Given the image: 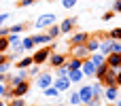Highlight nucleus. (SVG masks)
Here are the masks:
<instances>
[{
    "instance_id": "nucleus-1",
    "label": "nucleus",
    "mask_w": 121,
    "mask_h": 106,
    "mask_svg": "<svg viewBox=\"0 0 121 106\" xmlns=\"http://www.w3.org/2000/svg\"><path fill=\"white\" fill-rule=\"evenodd\" d=\"M55 51V42L51 40L49 45H43V47H38V49H34V53H32V59H34V64H38V66H43V64H47L49 62V55Z\"/></svg>"
},
{
    "instance_id": "nucleus-2",
    "label": "nucleus",
    "mask_w": 121,
    "mask_h": 106,
    "mask_svg": "<svg viewBox=\"0 0 121 106\" xmlns=\"http://www.w3.org/2000/svg\"><path fill=\"white\" fill-rule=\"evenodd\" d=\"M57 21V17H55V13H43L38 19H36V30L38 32H45L51 23H55Z\"/></svg>"
},
{
    "instance_id": "nucleus-3",
    "label": "nucleus",
    "mask_w": 121,
    "mask_h": 106,
    "mask_svg": "<svg viewBox=\"0 0 121 106\" xmlns=\"http://www.w3.org/2000/svg\"><path fill=\"white\" fill-rule=\"evenodd\" d=\"M68 55L70 57H79V59H87L89 57V51L85 45H70L68 47Z\"/></svg>"
},
{
    "instance_id": "nucleus-4",
    "label": "nucleus",
    "mask_w": 121,
    "mask_h": 106,
    "mask_svg": "<svg viewBox=\"0 0 121 106\" xmlns=\"http://www.w3.org/2000/svg\"><path fill=\"white\" fill-rule=\"evenodd\" d=\"M26 79H30V76H28V68H17V74L9 76V79H6V85H9V87H15V85H19V83L26 81Z\"/></svg>"
},
{
    "instance_id": "nucleus-5",
    "label": "nucleus",
    "mask_w": 121,
    "mask_h": 106,
    "mask_svg": "<svg viewBox=\"0 0 121 106\" xmlns=\"http://www.w3.org/2000/svg\"><path fill=\"white\" fill-rule=\"evenodd\" d=\"M87 38H89V34H87V32L74 30V32H70V38H68V47H70V45H85V42H87Z\"/></svg>"
},
{
    "instance_id": "nucleus-6",
    "label": "nucleus",
    "mask_w": 121,
    "mask_h": 106,
    "mask_svg": "<svg viewBox=\"0 0 121 106\" xmlns=\"http://www.w3.org/2000/svg\"><path fill=\"white\" fill-rule=\"evenodd\" d=\"M49 85H53V72H40V74L36 76V87L43 91V89L49 87Z\"/></svg>"
},
{
    "instance_id": "nucleus-7",
    "label": "nucleus",
    "mask_w": 121,
    "mask_h": 106,
    "mask_svg": "<svg viewBox=\"0 0 121 106\" xmlns=\"http://www.w3.org/2000/svg\"><path fill=\"white\" fill-rule=\"evenodd\" d=\"M74 28H77V19L74 17H66V19L60 21V32L62 34H70V32H74Z\"/></svg>"
},
{
    "instance_id": "nucleus-8",
    "label": "nucleus",
    "mask_w": 121,
    "mask_h": 106,
    "mask_svg": "<svg viewBox=\"0 0 121 106\" xmlns=\"http://www.w3.org/2000/svg\"><path fill=\"white\" fill-rule=\"evenodd\" d=\"M100 42H102V36H100V34H89V38H87L85 47H87V51H89V53H96V51L100 49Z\"/></svg>"
},
{
    "instance_id": "nucleus-9",
    "label": "nucleus",
    "mask_w": 121,
    "mask_h": 106,
    "mask_svg": "<svg viewBox=\"0 0 121 106\" xmlns=\"http://www.w3.org/2000/svg\"><path fill=\"white\" fill-rule=\"evenodd\" d=\"M66 59H68V55L66 53H57V51H53L51 55H49V66L51 68H57V66H62V64H66Z\"/></svg>"
},
{
    "instance_id": "nucleus-10",
    "label": "nucleus",
    "mask_w": 121,
    "mask_h": 106,
    "mask_svg": "<svg viewBox=\"0 0 121 106\" xmlns=\"http://www.w3.org/2000/svg\"><path fill=\"white\" fill-rule=\"evenodd\" d=\"M104 87H111V85H117V68H106V74H104V79L100 81Z\"/></svg>"
},
{
    "instance_id": "nucleus-11",
    "label": "nucleus",
    "mask_w": 121,
    "mask_h": 106,
    "mask_svg": "<svg viewBox=\"0 0 121 106\" xmlns=\"http://www.w3.org/2000/svg\"><path fill=\"white\" fill-rule=\"evenodd\" d=\"M79 96H81V102H83V106L89 104V102H91V98H94L91 85H85V83H81V87H79Z\"/></svg>"
},
{
    "instance_id": "nucleus-12",
    "label": "nucleus",
    "mask_w": 121,
    "mask_h": 106,
    "mask_svg": "<svg viewBox=\"0 0 121 106\" xmlns=\"http://www.w3.org/2000/svg\"><path fill=\"white\" fill-rule=\"evenodd\" d=\"M53 85L60 89V93H64V91H70V79L68 76H53Z\"/></svg>"
},
{
    "instance_id": "nucleus-13",
    "label": "nucleus",
    "mask_w": 121,
    "mask_h": 106,
    "mask_svg": "<svg viewBox=\"0 0 121 106\" xmlns=\"http://www.w3.org/2000/svg\"><path fill=\"white\" fill-rule=\"evenodd\" d=\"M119 98V87L117 85H111V87H104V93H102V100L106 102H115Z\"/></svg>"
},
{
    "instance_id": "nucleus-14",
    "label": "nucleus",
    "mask_w": 121,
    "mask_h": 106,
    "mask_svg": "<svg viewBox=\"0 0 121 106\" xmlns=\"http://www.w3.org/2000/svg\"><path fill=\"white\" fill-rule=\"evenodd\" d=\"M81 72L85 74V79H94V72H96V66H94V62L87 57V59H83V64H81Z\"/></svg>"
},
{
    "instance_id": "nucleus-15",
    "label": "nucleus",
    "mask_w": 121,
    "mask_h": 106,
    "mask_svg": "<svg viewBox=\"0 0 121 106\" xmlns=\"http://www.w3.org/2000/svg\"><path fill=\"white\" fill-rule=\"evenodd\" d=\"M32 38H34V45L36 47H43V45H49L53 38L47 34V32H36V34H32Z\"/></svg>"
},
{
    "instance_id": "nucleus-16",
    "label": "nucleus",
    "mask_w": 121,
    "mask_h": 106,
    "mask_svg": "<svg viewBox=\"0 0 121 106\" xmlns=\"http://www.w3.org/2000/svg\"><path fill=\"white\" fill-rule=\"evenodd\" d=\"M106 64L111 66V68H121V53H108L106 55Z\"/></svg>"
},
{
    "instance_id": "nucleus-17",
    "label": "nucleus",
    "mask_w": 121,
    "mask_h": 106,
    "mask_svg": "<svg viewBox=\"0 0 121 106\" xmlns=\"http://www.w3.org/2000/svg\"><path fill=\"white\" fill-rule=\"evenodd\" d=\"M68 79H70V83H72V85H79V83H83L85 74H83L81 70H68Z\"/></svg>"
},
{
    "instance_id": "nucleus-18",
    "label": "nucleus",
    "mask_w": 121,
    "mask_h": 106,
    "mask_svg": "<svg viewBox=\"0 0 121 106\" xmlns=\"http://www.w3.org/2000/svg\"><path fill=\"white\" fill-rule=\"evenodd\" d=\"M91 91H94V98H100L102 100V93H104V85L100 81H94L91 83Z\"/></svg>"
},
{
    "instance_id": "nucleus-19",
    "label": "nucleus",
    "mask_w": 121,
    "mask_h": 106,
    "mask_svg": "<svg viewBox=\"0 0 121 106\" xmlns=\"http://www.w3.org/2000/svg\"><path fill=\"white\" fill-rule=\"evenodd\" d=\"M43 96H45V98H60V89H57L55 85H49V87L43 89Z\"/></svg>"
},
{
    "instance_id": "nucleus-20",
    "label": "nucleus",
    "mask_w": 121,
    "mask_h": 106,
    "mask_svg": "<svg viewBox=\"0 0 121 106\" xmlns=\"http://www.w3.org/2000/svg\"><path fill=\"white\" fill-rule=\"evenodd\" d=\"M45 32H47V34H49V36H51L53 40H55L57 36H62V32H60V23H51V25H49V28L45 30Z\"/></svg>"
},
{
    "instance_id": "nucleus-21",
    "label": "nucleus",
    "mask_w": 121,
    "mask_h": 106,
    "mask_svg": "<svg viewBox=\"0 0 121 106\" xmlns=\"http://www.w3.org/2000/svg\"><path fill=\"white\" fill-rule=\"evenodd\" d=\"M21 47H23V51H34V49H36V45H34V38H32V36H26V38H21Z\"/></svg>"
},
{
    "instance_id": "nucleus-22",
    "label": "nucleus",
    "mask_w": 121,
    "mask_h": 106,
    "mask_svg": "<svg viewBox=\"0 0 121 106\" xmlns=\"http://www.w3.org/2000/svg\"><path fill=\"white\" fill-rule=\"evenodd\" d=\"M98 51H100L104 57L111 53V38H108V36H106V38H102V42H100V49H98Z\"/></svg>"
},
{
    "instance_id": "nucleus-23",
    "label": "nucleus",
    "mask_w": 121,
    "mask_h": 106,
    "mask_svg": "<svg viewBox=\"0 0 121 106\" xmlns=\"http://www.w3.org/2000/svg\"><path fill=\"white\" fill-rule=\"evenodd\" d=\"M32 64H34L32 55H23V57H19V62H17V68H30Z\"/></svg>"
},
{
    "instance_id": "nucleus-24",
    "label": "nucleus",
    "mask_w": 121,
    "mask_h": 106,
    "mask_svg": "<svg viewBox=\"0 0 121 106\" xmlns=\"http://www.w3.org/2000/svg\"><path fill=\"white\" fill-rule=\"evenodd\" d=\"M106 68H108V64L98 66V68H96V72H94V81H102V79H104V74H106Z\"/></svg>"
},
{
    "instance_id": "nucleus-25",
    "label": "nucleus",
    "mask_w": 121,
    "mask_h": 106,
    "mask_svg": "<svg viewBox=\"0 0 121 106\" xmlns=\"http://www.w3.org/2000/svg\"><path fill=\"white\" fill-rule=\"evenodd\" d=\"M6 106H28V104H26V98L15 96V98H9L6 100Z\"/></svg>"
},
{
    "instance_id": "nucleus-26",
    "label": "nucleus",
    "mask_w": 121,
    "mask_h": 106,
    "mask_svg": "<svg viewBox=\"0 0 121 106\" xmlns=\"http://www.w3.org/2000/svg\"><path fill=\"white\" fill-rule=\"evenodd\" d=\"M53 76H68V66H66V64H62V66L53 68Z\"/></svg>"
},
{
    "instance_id": "nucleus-27",
    "label": "nucleus",
    "mask_w": 121,
    "mask_h": 106,
    "mask_svg": "<svg viewBox=\"0 0 121 106\" xmlns=\"http://www.w3.org/2000/svg\"><path fill=\"white\" fill-rule=\"evenodd\" d=\"M68 104H81V106H83L79 91H70V96H68Z\"/></svg>"
},
{
    "instance_id": "nucleus-28",
    "label": "nucleus",
    "mask_w": 121,
    "mask_h": 106,
    "mask_svg": "<svg viewBox=\"0 0 121 106\" xmlns=\"http://www.w3.org/2000/svg\"><path fill=\"white\" fill-rule=\"evenodd\" d=\"M23 30H26V23H15V25L9 28V32H13V34H21Z\"/></svg>"
},
{
    "instance_id": "nucleus-29",
    "label": "nucleus",
    "mask_w": 121,
    "mask_h": 106,
    "mask_svg": "<svg viewBox=\"0 0 121 106\" xmlns=\"http://www.w3.org/2000/svg\"><path fill=\"white\" fill-rule=\"evenodd\" d=\"M38 74H40V66L38 64H32L28 68V76H38Z\"/></svg>"
},
{
    "instance_id": "nucleus-30",
    "label": "nucleus",
    "mask_w": 121,
    "mask_h": 106,
    "mask_svg": "<svg viewBox=\"0 0 121 106\" xmlns=\"http://www.w3.org/2000/svg\"><path fill=\"white\" fill-rule=\"evenodd\" d=\"M111 53H121V40H113L111 38Z\"/></svg>"
},
{
    "instance_id": "nucleus-31",
    "label": "nucleus",
    "mask_w": 121,
    "mask_h": 106,
    "mask_svg": "<svg viewBox=\"0 0 121 106\" xmlns=\"http://www.w3.org/2000/svg\"><path fill=\"white\" fill-rule=\"evenodd\" d=\"M108 38H113V40H121V28H113V30L108 32Z\"/></svg>"
},
{
    "instance_id": "nucleus-32",
    "label": "nucleus",
    "mask_w": 121,
    "mask_h": 106,
    "mask_svg": "<svg viewBox=\"0 0 121 106\" xmlns=\"http://www.w3.org/2000/svg\"><path fill=\"white\" fill-rule=\"evenodd\" d=\"M6 51H9V38L0 36V53H6Z\"/></svg>"
},
{
    "instance_id": "nucleus-33",
    "label": "nucleus",
    "mask_w": 121,
    "mask_h": 106,
    "mask_svg": "<svg viewBox=\"0 0 121 106\" xmlns=\"http://www.w3.org/2000/svg\"><path fill=\"white\" fill-rule=\"evenodd\" d=\"M11 70V59L9 62H0V74H9Z\"/></svg>"
},
{
    "instance_id": "nucleus-34",
    "label": "nucleus",
    "mask_w": 121,
    "mask_h": 106,
    "mask_svg": "<svg viewBox=\"0 0 121 106\" xmlns=\"http://www.w3.org/2000/svg\"><path fill=\"white\" fill-rule=\"evenodd\" d=\"M6 89H9V85H6L4 81H0V98H2V100H6Z\"/></svg>"
},
{
    "instance_id": "nucleus-35",
    "label": "nucleus",
    "mask_w": 121,
    "mask_h": 106,
    "mask_svg": "<svg viewBox=\"0 0 121 106\" xmlns=\"http://www.w3.org/2000/svg\"><path fill=\"white\" fill-rule=\"evenodd\" d=\"M77 2H79V0H62V6H64V8H72Z\"/></svg>"
},
{
    "instance_id": "nucleus-36",
    "label": "nucleus",
    "mask_w": 121,
    "mask_h": 106,
    "mask_svg": "<svg viewBox=\"0 0 121 106\" xmlns=\"http://www.w3.org/2000/svg\"><path fill=\"white\" fill-rule=\"evenodd\" d=\"M115 15H117L115 11H108V13H104V15H102V21H111V19H113Z\"/></svg>"
},
{
    "instance_id": "nucleus-37",
    "label": "nucleus",
    "mask_w": 121,
    "mask_h": 106,
    "mask_svg": "<svg viewBox=\"0 0 121 106\" xmlns=\"http://www.w3.org/2000/svg\"><path fill=\"white\" fill-rule=\"evenodd\" d=\"M113 11L115 13H121V0H115L113 2Z\"/></svg>"
},
{
    "instance_id": "nucleus-38",
    "label": "nucleus",
    "mask_w": 121,
    "mask_h": 106,
    "mask_svg": "<svg viewBox=\"0 0 121 106\" xmlns=\"http://www.w3.org/2000/svg\"><path fill=\"white\" fill-rule=\"evenodd\" d=\"M36 0H19V6H32Z\"/></svg>"
},
{
    "instance_id": "nucleus-39",
    "label": "nucleus",
    "mask_w": 121,
    "mask_h": 106,
    "mask_svg": "<svg viewBox=\"0 0 121 106\" xmlns=\"http://www.w3.org/2000/svg\"><path fill=\"white\" fill-rule=\"evenodd\" d=\"M0 36H9V28H4V25H0Z\"/></svg>"
},
{
    "instance_id": "nucleus-40",
    "label": "nucleus",
    "mask_w": 121,
    "mask_h": 106,
    "mask_svg": "<svg viewBox=\"0 0 121 106\" xmlns=\"http://www.w3.org/2000/svg\"><path fill=\"white\" fill-rule=\"evenodd\" d=\"M6 19H9V13H0V25H2Z\"/></svg>"
},
{
    "instance_id": "nucleus-41",
    "label": "nucleus",
    "mask_w": 121,
    "mask_h": 106,
    "mask_svg": "<svg viewBox=\"0 0 121 106\" xmlns=\"http://www.w3.org/2000/svg\"><path fill=\"white\" fill-rule=\"evenodd\" d=\"M117 87H121V68L117 70Z\"/></svg>"
},
{
    "instance_id": "nucleus-42",
    "label": "nucleus",
    "mask_w": 121,
    "mask_h": 106,
    "mask_svg": "<svg viewBox=\"0 0 121 106\" xmlns=\"http://www.w3.org/2000/svg\"><path fill=\"white\" fill-rule=\"evenodd\" d=\"M0 62H9V55L6 53H0Z\"/></svg>"
},
{
    "instance_id": "nucleus-43",
    "label": "nucleus",
    "mask_w": 121,
    "mask_h": 106,
    "mask_svg": "<svg viewBox=\"0 0 121 106\" xmlns=\"http://www.w3.org/2000/svg\"><path fill=\"white\" fill-rule=\"evenodd\" d=\"M113 104H115V106H121V98H117V100H115Z\"/></svg>"
},
{
    "instance_id": "nucleus-44",
    "label": "nucleus",
    "mask_w": 121,
    "mask_h": 106,
    "mask_svg": "<svg viewBox=\"0 0 121 106\" xmlns=\"http://www.w3.org/2000/svg\"><path fill=\"white\" fill-rule=\"evenodd\" d=\"M0 106H6V100H2V98H0Z\"/></svg>"
},
{
    "instance_id": "nucleus-45",
    "label": "nucleus",
    "mask_w": 121,
    "mask_h": 106,
    "mask_svg": "<svg viewBox=\"0 0 121 106\" xmlns=\"http://www.w3.org/2000/svg\"><path fill=\"white\" fill-rule=\"evenodd\" d=\"M55 106H66V104H64V102H57V104H55Z\"/></svg>"
},
{
    "instance_id": "nucleus-46",
    "label": "nucleus",
    "mask_w": 121,
    "mask_h": 106,
    "mask_svg": "<svg viewBox=\"0 0 121 106\" xmlns=\"http://www.w3.org/2000/svg\"><path fill=\"white\" fill-rule=\"evenodd\" d=\"M104 106H115V104H113V102H106V104H104Z\"/></svg>"
},
{
    "instance_id": "nucleus-47",
    "label": "nucleus",
    "mask_w": 121,
    "mask_h": 106,
    "mask_svg": "<svg viewBox=\"0 0 121 106\" xmlns=\"http://www.w3.org/2000/svg\"><path fill=\"white\" fill-rule=\"evenodd\" d=\"M68 106H81V104H68Z\"/></svg>"
},
{
    "instance_id": "nucleus-48",
    "label": "nucleus",
    "mask_w": 121,
    "mask_h": 106,
    "mask_svg": "<svg viewBox=\"0 0 121 106\" xmlns=\"http://www.w3.org/2000/svg\"><path fill=\"white\" fill-rule=\"evenodd\" d=\"M119 98H121V87H119Z\"/></svg>"
},
{
    "instance_id": "nucleus-49",
    "label": "nucleus",
    "mask_w": 121,
    "mask_h": 106,
    "mask_svg": "<svg viewBox=\"0 0 121 106\" xmlns=\"http://www.w3.org/2000/svg\"><path fill=\"white\" fill-rule=\"evenodd\" d=\"M34 106H38V104H34Z\"/></svg>"
},
{
    "instance_id": "nucleus-50",
    "label": "nucleus",
    "mask_w": 121,
    "mask_h": 106,
    "mask_svg": "<svg viewBox=\"0 0 121 106\" xmlns=\"http://www.w3.org/2000/svg\"><path fill=\"white\" fill-rule=\"evenodd\" d=\"M87 106H91V104H87Z\"/></svg>"
}]
</instances>
